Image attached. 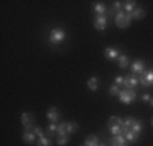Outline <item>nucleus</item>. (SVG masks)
<instances>
[{
  "instance_id": "obj_1",
  "label": "nucleus",
  "mask_w": 153,
  "mask_h": 146,
  "mask_svg": "<svg viewBox=\"0 0 153 146\" xmlns=\"http://www.w3.org/2000/svg\"><path fill=\"white\" fill-rule=\"evenodd\" d=\"M114 23L117 28H129L130 23H132V15L130 13H126L124 10L116 13V18H114Z\"/></svg>"
},
{
  "instance_id": "obj_2",
  "label": "nucleus",
  "mask_w": 153,
  "mask_h": 146,
  "mask_svg": "<svg viewBox=\"0 0 153 146\" xmlns=\"http://www.w3.org/2000/svg\"><path fill=\"white\" fill-rule=\"evenodd\" d=\"M65 38H67V34H65V31L62 28H54L52 31H51V34H49V41L52 42V44L64 42Z\"/></svg>"
},
{
  "instance_id": "obj_3",
  "label": "nucleus",
  "mask_w": 153,
  "mask_h": 146,
  "mask_svg": "<svg viewBox=\"0 0 153 146\" xmlns=\"http://www.w3.org/2000/svg\"><path fill=\"white\" fill-rule=\"evenodd\" d=\"M119 99H121L122 104H132L137 99V93L134 89H122L119 93Z\"/></svg>"
},
{
  "instance_id": "obj_4",
  "label": "nucleus",
  "mask_w": 153,
  "mask_h": 146,
  "mask_svg": "<svg viewBox=\"0 0 153 146\" xmlns=\"http://www.w3.org/2000/svg\"><path fill=\"white\" fill-rule=\"evenodd\" d=\"M108 128H109V131H111L112 135H122V127L119 125L117 122H116V117L112 115V117H109V122H108Z\"/></svg>"
},
{
  "instance_id": "obj_5",
  "label": "nucleus",
  "mask_w": 153,
  "mask_h": 146,
  "mask_svg": "<svg viewBox=\"0 0 153 146\" xmlns=\"http://www.w3.org/2000/svg\"><path fill=\"white\" fill-rule=\"evenodd\" d=\"M138 83L142 86H153V70L142 73L140 78H138Z\"/></svg>"
},
{
  "instance_id": "obj_6",
  "label": "nucleus",
  "mask_w": 153,
  "mask_h": 146,
  "mask_svg": "<svg viewBox=\"0 0 153 146\" xmlns=\"http://www.w3.org/2000/svg\"><path fill=\"white\" fill-rule=\"evenodd\" d=\"M106 24H108V16L106 15H96V18H94V29L104 31V29H106Z\"/></svg>"
},
{
  "instance_id": "obj_7",
  "label": "nucleus",
  "mask_w": 153,
  "mask_h": 146,
  "mask_svg": "<svg viewBox=\"0 0 153 146\" xmlns=\"http://www.w3.org/2000/svg\"><path fill=\"white\" fill-rule=\"evenodd\" d=\"M140 83H138V78L135 75H127L124 76V86H126V89H134L135 86H138Z\"/></svg>"
},
{
  "instance_id": "obj_8",
  "label": "nucleus",
  "mask_w": 153,
  "mask_h": 146,
  "mask_svg": "<svg viewBox=\"0 0 153 146\" xmlns=\"http://www.w3.org/2000/svg\"><path fill=\"white\" fill-rule=\"evenodd\" d=\"M109 145H111V146H127V140H126L124 135H116V136L111 138Z\"/></svg>"
},
{
  "instance_id": "obj_9",
  "label": "nucleus",
  "mask_w": 153,
  "mask_h": 146,
  "mask_svg": "<svg viewBox=\"0 0 153 146\" xmlns=\"http://www.w3.org/2000/svg\"><path fill=\"white\" fill-rule=\"evenodd\" d=\"M145 72V63L142 60H135L132 63V75H142V73Z\"/></svg>"
},
{
  "instance_id": "obj_10",
  "label": "nucleus",
  "mask_w": 153,
  "mask_h": 146,
  "mask_svg": "<svg viewBox=\"0 0 153 146\" xmlns=\"http://www.w3.org/2000/svg\"><path fill=\"white\" fill-rule=\"evenodd\" d=\"M46 115H47V119L51 120V123H57V120L60 119V114H59V111H57V107H51Z\"/></svg>"
},
{
  "instance_id": "obj_11",
  "label": "nucleus",
  "mask_w": 153,
  "mask_h": 146,
  "mask_svg": "<svg viewBox=\"0 0 153 146\" xmlns=\"http://www.w3.org/2000/svg\"><path fill=\"white\" fill-rule=\"evenodd\" d=\"M104 55H106V58H109V60H117L119 55H121V52H119L117 49H114V47H108V49L104 50Z\"/></svg>"
},
{
  "instance_id": "obj_12",
  "label": "nucleus",
  "mask_w": 153,
  "mask_h": 146,
  "mask_svg": "<svg viewBox=\"0 0 153 146\" xmlns=\"http://www.w3.org/2000/svg\"><path fill=\"white\" fill-rule=\"evenodd\" d=\"M31 120H33L31 114H21V123L25 125V128H26V130H33V128H34Z\"/></svg>"
},
{
  "instance_id": "obj_13",
  "label": "nucleus",
  "mask_w": 153,
  "mask_h": 146,
  "mask_svg": "<svg viewBox=\"0 0 153 146\" xmlns=\"http://www.w3.org/2000/svg\"><path fill=\"white\" fill-rule=\"evenodd\" d=\"M23 141L25 143H28V145H33L36 141V135H34V131L33 130H25L23 131Z\"/></svg>"
},
{
  "instance_id": "obj_14",
  "label": "nucleus",
  "mask_w": 153,
  "mask_h": 146,
  "mask_svg": "<svg viewBox=\"0 0 153 146\" xmlns=\"http://www.w3.org/2000/svg\"><path fill=\"white\" fill-rule=\"evenodd\" d=\"M86 86H88L90 91H96L98 86H100V80H98V76H91V78L86 81Z\"/></svg>"
},
{
  "instance_id": "obj_15",
  "label": "nucleus",
  "mask_w": 153,
  "mask_h": 146,
  "mask_svg": "<svg viewBox=\"0 0 153 146\" xmlns=\"http://www.w3.org/2000/svg\"><path fill=\"white\" fill-rule=\"evenodd\" d=\"M122 135L126 136V140H127V141H130V143H135V141L138 140V135H137V133H134L132 130H124V131H122Z\"/></svg>"
},
{
  "instance_id": "obj_16",
  "label": "nucleus",
  "mask_w": 153,
  "mask_h": 146,
  "mask_svg": "<svg viewBox=\"0 0 153 146\" xmlns=\"http://www.w3.org/2000/svg\"><path fill=\"white\" fill-rule=\"evenodd\" d=\"M83 145L85 146H100V140H98L96 135H90V136H86V140Z\"/></svg>"
},
{
  "instance_id": "obj_17",
  "label": "nucleus",
  "mask_w": 153,
  "mask_h": 146,
  "mask_svg": "<svg viewBox=\"0 0 153 146\" xmlns=\"http://www.w3.org/2000/svg\"><path fill=\"white\" fill-rule=\"evenodd\" d=\"M117 63H119V68H127L129 67V55L127 54H121L117 58Z\"/></svg>"
},
{
  "instance_id": "obj_18",
  "label": "nucleus",
  "mask_w": 153,
  "mask_h": 146,
  "mask_svg": "<svg viewBox=\"0 0 153 146\" xmlns=\"http://www.w3.org/2000/svg\"><path fill=\"white\" fill-rule=\"evenodd\" d=\"M130 15H132V20H143L145 18V10L143 8H135Z\"/></svg>"
},
{
  "instance_id": "obj_19",
  "label": "nucleus",
  "mask_w": 153,
  "mask_h": 146,
  "mask_svg": "<svg viewBox=\"0 0 153 146\" xmlns=\"http://www.w3.org/2000/svg\"><path fill=\"white\" fill-rule=\"evenodd\" d=\"M93 10L96 12V15H104L106 13V7H104V3H101V2H96L93 5Z\"/></svg>"
},
{
  "instance_id": "obj_20",
  "label": "nucleus",
  "mask_w": 153,
  "mask_h": 146,
  "mask_svg": "<svg viewBox=\"0 0 153 146\" xmlns=\"http://www.w3.org/2000/svg\"><path fill=\"white\" fill-rule=\"evenodd\" d=\"M130 130H132L134 133L140 135V131L143 130V125H142V122H138V120H135V122H134V125L130 127Z\"/></svg>"
},
{
  "instance_id": "obj_21",
  "label": "nucleus",
  "mask_w": 153,
  "mask_h": 146,
  "mask_svg": "<svg viewBox=\"0 0 153 146\" xmlns=\"http://www.w3.org/2000/svg\"><path fill=\"white\" fill-rule=\"evenodd\" d=\"M134 10H135V2H134V0L126 2V5H124V12H126V13H132Z\"/></svg>"
},
{
  "instance_id": "obj_22",
  "label": "nucleus",
  "mask_w": 153,
  "mask_h": 146,
  "mask_svg": "<svg viewBox=\"0 0 153 146\" xmlns=\"http://www.w3.org/2000/svg\"><path fill=\"white\" fill-rule=\"evenodd\" d=\"M68 143V135H57V145L65 146Z\"/></svg>"
},
{
  "instance_id": "obj_23",
  "label": "nucleus",
  "mask_w": 153,
  "mask_h": 146,
  "mask_svg": "<svg viewBox=\"0 0 153 146\" xmlns=\"http://www.w3.org/2000/svg\"><path fill=\"white\" fill-rule=\"evenodd\" d=\"M57 135H68L67 133V122H62L57 125Z\"/></svg>"
},
{
  "instance_id": "obj_24",
  "label": "nucleus",
  "mask_w": 153,
  "mask_h": 146,
  "mask_svg": "<svg viewBox=\"0 0 153 146\" xmlns=\"http://www.w3.org/2000/svg\"><path fill=\"white\" fill-rule=\"evenodd\" d=\"M36 146H52V143H51V140L47 136H42V138L38 140V145Z\"/></svg>"
},
{
  "instance_id": "obj_25",
  "label": "nucleus",
  "mask_w": 153,
  "mask_h": 146,
  "mask_svg": "<svg viewBox=\"0 0 153 146\" xmlns=\"http://www.w3.org/2000/svg\"><path fill=\"white\" fill-rule=\"evenodd\" d=\"M75 130H78V125L74 122H67V133L70 135V133H74Z\"/></svg>"
},
{
  "instance_id": "obj_26",
  "label": "nucleus",
  "mask_w": 153,
  "mask_h": 146,
  "mask_svg": "<svg viewBox=\"0 0 153 146\" xmlns=\"http://www.w3.org/2000/svg\"><path fill=\"white\" fill-rule=\"evenodd\" d=\"M119 93H121V91H119L117 85H112L111 88H109V94H111V96H119Z\"/></svg>"
},
{
  "instance_id": "obj_27",
  "label": "nucleus",
  "mask_w": 153,
  "mask_h": 146,
  "mask_svg": "<svg viewBox=\"0 0 153 146\" xmlns=\"http://www.w3.org/2000/svg\"><path fill=\"white\" fill-rule=\"evenodd\" d=\"M47 133L49 135H57V123H51L47 127Z\"/></svg>"
},
{
  "instance_id": "obj_28",
  "label": "nucleus",
  "mask_w": 153,
  "mask_h": 146,
  "mask_svg": "<svg viewBox=\"0 0 153 146\" xmlns=\"http://www.w3.org/2000/svg\"><path fill=\"white\" fill-rule=\"evenodd\" d=\"M33 131H34V135H36L38 138H42V136H44V131H42V128H41V127H38V125L33 128Z\"/></svg>"
},
{
  "instance_id": "obj_29",
  "label": "nucleus",
  "mask_w": 153,
  "mask_h": 146,
  "mask_svg": "<svg viewBox=\"0 0 153 146\" xmlns=\"http://www.w3.org/2000/svg\"><path fill=\"white\" fill-rule=\"evenodd\" d=\"M112 10L121 12V10H122V2H114V3H112Z\"/></svg>"
},
{
  "instance_id": "obj_30",
  "label": "nucleus",
  "mask_w": 153,
  "mask_h": 146,
  "mask_svg": "<svg viewBox=\"0 0 153 146\" xmlns=\"http://www.w3.org/2000/svg\"><path fill=\"white\" fill-rule=\"evenodd\" d=\"M142 101H145V102H150V101H152V96H150V93H143V94H142Z\"/></svg>"
},
{
  "instance_id": "obj_31",
  "label": "nucleus",
  "mask_w": 153,
  "mask_h": 146,
  "mask_svg": "<svg viewBox=\"0 0 153 146\" xmlns=\"http://www.w3.org/2000/svg\"><path fill=\"white\" fill-rule=\"evenodd\" d=\"M116 85H117V86L124 85V76H121V75H119V76H116Z\"/></svg>"
},
{
  "instance_id": "obj_32",
  "label": "nucleus",
  "mask_w": 153,
  "mask_h": 146,
  "mask_svg": "<svg viewBox=\"0 0 153 146\" xmlns=\"http://www.w3.org/2000/svg\"><path fill=\"white\" fill-rule=\"evenodd\" d=\"M150 104H152V107H153V97H152V101H150Z\"/></svg>"
},
{
  "instance_id": "obj_33",
  "label": "nucleus",
  "mask_w": 153,
  "mask_h": 146,
  "mask_svg": "<svg viewBox=\"0 0 153 146\" xmlns=\"http://www.w3.org/2000/svg\"><path fill=\"white\" fill-rule=\"evenodd\" d=\"M152 125H153V119H152Z\"/></svg>"
},
{
  "instance_id": "obj_34",
  "label": "nucleus",
  "mask_w": 153,
  "mask_h": 146,
  "mask_svg": "<svg viewBox=\"0 0 153 146\" xmlns=\"http://www.w3.org/2000/svg\"><path fill=\"white\" fill-rule=\"evenodd\" d=\"M82 146H85V145H82Z\"/></svg>"
},
{
  "instance_id": "obj_35",
  "label": "nucleus",
  "mask_w": 153,
  "mask_h": 146,
  "mask_svg": "<svg viewBox=\"0 0 153 146\" xmlns=\"http://www.w3.org/2000/svg\"><path fill=\"white\" fill-rule=\"evenodd\" d=\"M100 146H103V145H100Z\"/></svg>"
}]
</instances>
